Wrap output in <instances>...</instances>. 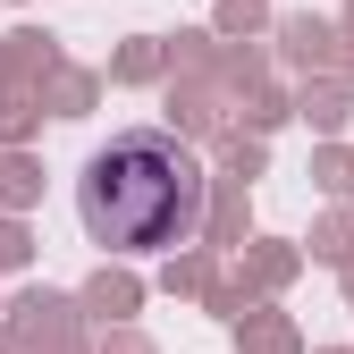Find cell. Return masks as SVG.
<instances>
[{"mask_svg": "<svg viewBox=\"0 0 354 354\" xmlns=\"http://www.w3.org/2000/svg\"><path fill=\"white\" fill-rule=\"evenodd\" d=\"M194 203H203L194 152L177 136H160V127H136V136L102 144L76 177V219L110 253H169L194 228Z\"/></svg>", "mask_w": 354, "mask_h": 354, "instance_id": "6da1fadb", "label": "cell"}]
</instances>
